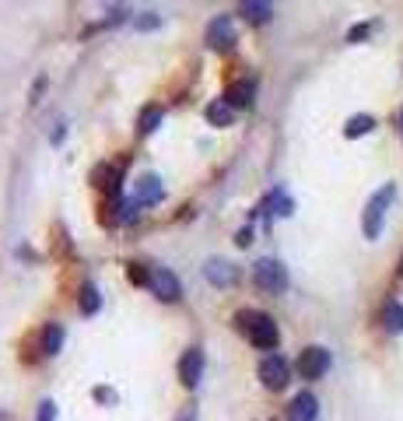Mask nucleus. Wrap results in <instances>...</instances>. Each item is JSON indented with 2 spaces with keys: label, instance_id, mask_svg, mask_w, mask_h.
<instances>
[{
  "label": "nucleus",
  "instance_id": "f257e3e1",
  "mask_svg": "<svg viewBox=\"0 0 403 421\" xmlns=\"http://www.w3.org/2000/svg\"><path fill=\"white\" fill-rule=\"evenodd\" d=\"M235 323H239L242 330L249 334L252 340V348H260V351H274L277 348V340H281V330H277V323L267 316V313H256V309H242L239 316H235Z\"/></svg>",
  "mask_w": 403,
  "mask_h": 421
},
{
  "label": "nucleus",
  "instance_id": "f03ea898",
  "mask_svg": "<svg viewBox=\"0 0 403 421\" xmlns=\"http://www.w3.org/2000/svg\"><path fill=\"white\" fill-rule=\"evenodd\" d=\"M393 197H397V186L393 183H386L382 190H375L372 193V201L364 204V218H362V228L368 239H379V232H382V221H386V208L393 204Z\"/></svg>",
  "mask_w": 403,
  "mask_h": 421
},
{
  "label": "nucleus",
  "instance_id": "7ed1b4c3",
  "mask_svg": "<svg viewBox=\"0 0 403 421\" xmlns=\"http://www.w3.org/2000/svg\"><path fill=\"white\" fill-rule=\"evenodd\" d=\"M252 281H256L260 292L281 295L287 288V270H284V263H277V260H260L252 267Z\"/></svg>",
  "mask_w": 403,
  "mask_h": 421
},
{
  "label": "nucleus",
  "instance_id": "20e7f679",
  "mask_svg": "<svg viewBox=\"0 0 403 421\" xmlns=\"http://www.w3.org/2000/svg\"><path fill=\"white\" fill-rule=\"evenodd\" d=\"M326 369H330V351L320 348V344H312V348H305L298 355V372H302V379H320Z\"/></svg>",
  "mask_w": 403,
  "mask_h": 421
},
{
  "label": "nucleus",
  "instance_id": "39448f33",
  "mask_svg": "<svg viewBox=\"0 0 403 421\" xmlns=\"http://www.w3.org/2000/svg\"><path fill=\"white\" fill-rule=\"evenodd\" d=\"M235 29H232V18H225V14H218L210 25H207V46L210 49H232L235 46Z\"/></svg>",
  "mask_w": 403,
  "mask_h": 421
},
{
  "label": "nucleus",
  "instance_id": "423d86ee",
  "mask_svg": "<svg viewBox=\"0 0 403 421\" xmlns=\"http://www.w3.org/2000/svg\"><path fill=\"white\" fill-rule=\"evenodd\" d=\"M260 379H263V386H270V390H284V386H287V362H284L281 355H267V358L260 362Z\"/></svg>",
  "mask_w": 403,
  "mask_h": 421
},
{
  "label": "nucleus",
  "instance_id": "0eeeda50",
  "mask_svg": "<svg viewBox=\"0 0 403 421\" xmlns=\"http://www.w3.org/2000/svg\"><path fill=\"white\" fill-rule=\"evenodd\" d=\"M203 376V351L200 348H190L186 355H183V362H179V379H183V386H197Z\"/></svg>",
  "mask_w": 403,
  "mask_h": 421
},
{
  "label": "nucleus",
  "instance_id": "6e6552de",
  "mask_svg": "<svg viewBox=\"0 0 403 421\" xmlns=\"http://www.w3.org/2000/svg\"><path fill=\"white\" fill-rule=\"evenodd\" d=\"M320 415V400L305 390V393H298L291 404H287V421H316Z\"/></svg>",
  "mask_w": 403,
  "mask_h": 421
},
{
  "label": "nucleus",
  "instance_id": "1a4fd4ad",
  "mask_svg": "<svg viewBox=\"0 0 403 421\" xmlns=\"http://www.w3.org/2000/svg\"><path fill=\"white\" fill-rule=\"evenodd\" d=\"M151 292L158 295V298H165V302H175L179 298V281H175V274L172 270H165V267H158L155 274H151Z\"/></svg>",
  "mask_w": 403,
  "mask_h": 421
},
{
  "label": "nucleus",
  "instance_id": "9d476101",
  "mask_svg": "<svg viewBox=\"0 0 403 421\" xmlns=\"http://www.w3.org/2000/svg\"><path fill=\"white\" fill-rule=\"evenodd\" d=\"M158 201H161L158 176H144V179H137V197H133V204L144 208V204H158Z\"/></svg>",
  "mask_w": 403,
  "mask_h": 421
},
{
  "label": "nucleus",
  "instance_id": "9b49d317",
  "mask_svg": "<svg viewBox=\"0 0 403 421\" xmlns=\"http://www.w3.org/2000/svg\"><path fill=\"white\" fill-rule=\"evenodd\" d=\"M120 179H123L120 166H98L95 168V183H98L109 197H120Z\"/></svg>",
  "mask_w": 403,
  "mask_h": 421
},
{
  "label": "nucleus",
  "instance_id": "f8f14e48",
  "mask_svg": "<svg viewBox=\"0 0 403 421\" xmlns=\"http://www.w3.org/2000/svg\"><path fill=\"white\" fill-rule=\"evenodd\" d=\"M252 91H256L252 81H239L225 91V102H228L232 109H249V106H252Z\"/></svg>",
  "mask_w": 403,
  "mask_h": 421
},
{
  "label": "nucleus",
  "instance_id": "ddd939ff",
  "mask_svg": "<svg viewBox=\"0 0 403 421\" xmlns=\"http://www.w3.org/2000/svg\"><path fill=\"white\" fill-rule=\"evenodd\" d=\"M203 274H207V281H210V285H221V288H228V285L235 281V270H232L225 260H210Z\"/></svg>",
  "mask_w": 403,
  "mask_h": 421
},
{
  "label": "nucleus",
  "instance_id": "4468645a",
  "mask_svg": "<svg viewBox=\"0 0 403 421\" xmlns=\"http://www.w3.org/2000/svg\"><path fill=\"white\" fill-rule=\"evenodd\" d=\"M239 11L249 18V21H252V25H263V21H270V18H274V7H270V4H260V0H245Z\"/></svg>",
  "mask_w": 403,
  "mask_h": 421
},
{
  "label": "nucleus",
  "instance_id": "2eb2a0df",
  "mask_svg": "<svg viewBox=\"0 0 403 421\" xmlns=\"http://www.w3.org/2000/svg\"><path fill=\"white\" fill-rule=\"evenodd\" d=\"M78 302H81V313H84V316H95L98 305H102V295H98V288H95L91 281H88V285H81Z\"/></svg>",
  "mask_w": 403,
  "mask_h": 421
},
{
  "label": "nucleus",
  "instance_id": "dca6fc26",
  "mask_svg": "<svg viewBox=\"0 0 403 421\" xmlns=\"http://www.w3.org/2000/svg\"><path fill=\"white\" fill-rule=\"evenodd\" d=\"M60 344H63V327H60V323H46V327H42V351H46V355H56Z\"/></svg>",
  "mask_w": 403,
  "mask_h": 421
},
{
  "label": "nucleus",
  "instance_id": "f3484780",
  "mask_svg": "<svg viewBox=\"0 0 403 421\" xmlns=\"http://www.w3.org/2000/svg\"><path fill=\"white\" fill-rule=\"evenodd\" d=\"M232 116H235V113H232V106H228L225 98L207 106V120H210L214 126H228V123H232Z\"/></svg>",
  "mask_w": 403,
  "mask_h": 421
},
{
  "label": "nucleus",
  "instance_id": "a211bd4d",
  "mask_svg": "<svg viewBox=\"0 0 403 421\" xmlns=\"http://www.w3.org/2000/svg\"><path fill=\"white\" fill-rule=\"evenodd\" d=\"M382 323H386V330H389V334H403V305H400V302H389V305H386Z\"/></svg>",
  "mask_w": 403,
  "mask_h": 421
},
{
  "label": "nucleus",
  "instance_id": "6ab92c4d",
  "mask_svg": "<svg viewBox=\"0 0 403 421\" xmlns=\"http://www.w3.org/2000/svg\"><path fill=\"white\" fill-rule=\"evenodd\" d=\"M161 126V109L158 106H148L144 113H141V133H155Z\"/></svg>",
  "mask_w": 403,
  "mask_h": 421
},
{
  "label": "nucleus",
  "instance_id": "aec40b11",
  "mask_svg": "<svg viewBox=\"0 0 403 421\" xmlns=\"http://www.w3.org/2000/svg\"><path fill=\"white\" fill-rule=\"evenodd\" d=\"M372 126H375V120H372V116H351V120H347V126H344V133H347V137H362V133H368Z\"/></svg>",
  "mask_w": 403,
  "mask_h": 421
},
{
  "label": "nucleus",
  "instance_id": "412c9836",
  "mask_svg": "<svg viewBox=\"0 0 403 421\" xmlns=\"http://www.w3.org/2000/svg\"><path fill=\"white\" fill-rule=\"evenodd\" d=\"M126 278H130V285H148V288H151V274H148L144 263H130V267H126Z\"/></svg>",
  "mask_w": 403,
  "mask_h": 421
},
{
  "label": "nucleus",
  "instance_id": "4be33fe9",
  "mask_svg": "<svg viewBox=\"0 0 403 421\" xmlns=\"http://www.w3.org/2000/svg\"><path fill=\"white\" fill-rule=\"evenodd\" d=\"M133 25H137V29H144V32H148V29H158L161 14H155V11H144L141 18H133Z\"/></svg>",
  "mask_w": 403,
  "mask_h": 421
},
{
  "label": "nucleus",
  "instance_id": "5701e85b",
  "mask_svg": "<svg viewBox=\"0 0 403 421\" xmlns=\"http://www.w3.org/2000/svg\"><path fill=\"white\" fill-rule=\"evenodd\" d=\"M36 421H56V404L53 400H42L39 404V418Z\"/></svg>",
  "mask_w": 403,
  "mask_h": 421
},
{
  "label": "nucleus",
  "instance_id": "b1692460",
  "mask_svg": "<svg viewBox=\"0 0 403 421\" xmlns=\"http://www.w3.org/2000/svg\"><path fill=\"white\" fill-rule=\"evenodd\" d=\"M368 36V25H354L351 32H347V42H362Z\"/></svg>",
  "mask_w": 403,
  "mask_h": 421
},
{
  "label": "nucleus",
  "instance_id": "393cba45",
  "mask_svg": "<svg viewBox=\"0 0 403 421\" xmlns=\"http://www.w3.org/2000/svg\"><path fill=\"white\" fill-rule=\"evenodd\" d=\"M235 243H239V246H249V243H252V232H249V228H242L239 235H235Z\"/></svg>",
  "mask_w": 403,
  "mask_h": 421
},
{
  "label": "nucleus",
  "instance_id": "a878e982",
  "mask_svg": "<svg viewBox=\"0 0 403 421\" xmlns=\"http://www.w3.org/2000/svg\"><path fill=\"white\" fill-rule=\"evenodd\" d=\"M175 421H197V411H193V407H186V411H183Z\"/></svg>",
  "mask_w": 403,
  "mask_h": 421
},
{
  "label": "nucleus",
  "instance_id": "bb28decb",
  "mask_svg": "<svg viewBox=\"0 0 403 421\" xmlns=\"http://www.w3.org/2000/svg\"><path fill=\"white\" fill-rule=\"evenodd\" d=\"M95 397H98V400H116V397H113V393H109V390H102V386H98V390H95Z\"/></svg>",
  "mask_w": 403,
  "mask_h": 421
},
{
  "label": "nucleus",
  "instance_id": "cd10ccee",
  "mask_svg": "<svg viewBox=\"0 0 403 421\" xmlns=\"http://www.w3.org/2000/svg\"><path fill=\"white\" fill-rule=\"evenodd\" d=\"M400 274H403V263H400Z\"/></svg>",
  "mask_w": 403,
  "mask_h": 421
}]
</instances>
